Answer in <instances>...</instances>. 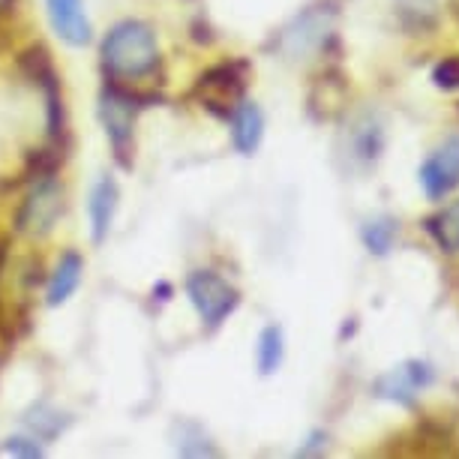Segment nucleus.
Instances as JSON below:
<instances>
[{
	"mask_svg": "<svg viewBox=\"0 0 459 459\" xmlns=\"http://www.w3.org/2000/svg\"><path fill=\"white\" fill-rule=\"evenodd\" d=\"M102 66L115 79H144L160 66V46L144 22H117L102 39Z\"/></svg>",
	"mask_w": 459,
	"mask_h": 459,
	"instance_id": "f257e3e1",
	"label": "nucleus"
},
{
	"mask_svg": "<svg viewBox=\"0 0 459 459\" xmlns=\"http://www.w3.org/2000/svg\"><path fill=\"white\" fill-rule=\"evenodd\" d=\"M186 294H189V300H193L198 318H202L207 327H220L240 303V294L235 285L225 282L222 276L213 271L189 273Z\"/></svg>",
	"mask_w": 459,
	"mask_h": 459,
	"instance_id": "f03ea898",
	"label": "nucleus"
},
{
	"mask_svg": "<svg viewBox=\"0 0 459 459\" xmlns=\"http://www.w3.org/2000/svg\"><path fill=\"white\" fill-rule=\"evenodd\" d=\"M135 111L138 100L133 93L120 91V88H106L100 97V117L102 126L108 133V142L115 147L117 160L129 162V151H133V126H135Z\"/></svg>",
	"mask_w": 459,
	"mask_h": 459,
	"instance_id": "7ed1b4c3",
	"label": "nucleus"
},
{
	"mask_svg": "<svg viewBox=\"0 0 459 459\" xmlns=\"http://www.w3.org/2000/svg\"><path fill=\"white\" fill-rule=\"evenodd\" d=\"M60 211H64V189L57 180L42 178L37 186H30V193L24 195L22 211H19V231L28 238H42L51 231V225L57 222Z\"/></svg>",
	"mask_w": 459,
	"mask_h": 459,
	"instance_id": "20e7f679",
	"label": "nucleus"
},
{
	"mask_svg": "<svg viewBox=\"0 0 459 459\" xmlns=\"http://www.w3.org/2000/svg\"><path fill=\"white\" fill-rule=\"evenodd\" d=\"M420 186L429 202H445L459 186V135L447 138L423 160L420 166Z\"/></svg>",
	"mask_w": 459,
	"mask_h": 459,
	"instance_id": "39448f33",
	"label": "nucleus"
},
{
	"mask_svg": "<svg viewBox=\"0 0 459 459\" xmlns=\"http://www.w3.org/2000/svg\"><path fill=\"white\" fill-rule=\"evenodd\" d=\"M436 381V369L429 367L427 360H405L400 367H394L391 372H385L376 381V396L381 400H391L400 405H414V396H418L423 387H429Z\"/></svg>",
	"mask_w": 459,
	"mask_h": 459,
	"instance_id": "423d86ee",
	"label": "nucleus"
},
{
	"mask_svg": "<svg viewBox=\"0 0 459 459\" xmlns=\"http://www.w3.org/2000/svg\"><path fill=\"white\" fill-rule=\"evenodd\" d=\"M198 93H202L204 106L216 111V115L229 117L244 100V66L240 64H222L202 75L198 82Z\"/></svg>",
	"mask_w": 459,
	"mask_h": 459,
	"instance_id": "0eeeda50",
	"label": "nucleus"
},
{
	"mask_svg": "<svg viewBox=\"0 0 459 459\" xmlns=\"http://www.w3.org/2000/svg\"><path fill=\"white\" fill-rule=\"evenodd\" d=\"M327 33H331V13H325V6H313L282 30L280 48L289 57H307L309 51L322 48Z\"/></svg>",
	"mask_w": 459,
	"mask_h": 459,
	"instance_id": "6e6552de",
	"label": "nucleus"
},
{
	"mask_svg": "<svg viewBox=\"0 0 459 459\" xmlns=\"http://www.w3.org/2000/svg\"><path fill=\"white\" fill-rule=\"evenodd\" d=\"M51 28L69 46H88L91 42V22L84 15L82 0H46Z\"/></svg>",
	"mask_w": 459,
	"mask_h": 459,
	"instance_id": "1a4fd4ad",
	"label": "nucleus"
},
{
	"mask_svg": "<svg viewBox=\"0 0 459 459\" xmlns=\"http://www.w3.org/2000/svg\"><path fill=\"white\" fill-rule=\"evenodd\" d=\"M231 138H235V147L244 157H253L262 144V135H264V115L255 102H247L240 100L238 108L231 111Z\"/></svg>",
	"mask_w": 459,
	"mask_h": 459,
	"instance_id": "9d476101",
	"label": "nucleus"
},
{
	"mask_svg": "<svg viewBox=\"0 0 459 459\" xmlns=\"http://www.w3.org/2000/svg\"><path fill=\"white\" fill-rule=\"evenodd\" d=\"M91 225H93V240H106L108 229H111V220H115V211H117V184L111 178H102L91 193Z\"/></svg>",
	"mask_w": 459,
	"mask_h": 459,
	"instance_id": "9b49d317",
	"label": "nucleus"
},
{
	"mask_svg": "<svg viewBox=\"0 0 459 459\" xmlns=\"http://www.w3.org/2000/svg\"><path fill=\"white\" fill-rule=\"evenodd\" d=\"M82 273H84V262H82L79 253H66L64 258H60L55 273H51V280H48V307H60V303H66L69 294L79 289Z\"/></svg>",
	"mask_w": 459,
	"mask_h": 459,
	"instance_id": "f8f14e48",
	"label": "nucleus"
},
{
	"mask_svg": "<svg viewBox=\"0 0 459 459\" xmlns=\"http://www.w3.org/2000/svg\"><path fill=\"white\" fill-rule=\"evenodd\" d=\"M427 231L445 253H459V198L427 216Z\"/></svg>",
	"mask_w": 459,
	"mask_h": 459,
	"instance_id": "ddd939ff",
	"label": "nucleus"
},
{
	"mask_svg": "<svg viewBox=\"0 0 459 459\" xmlns=\"http://www.w3.org/2000/svg\"><path fill=\"white\" fill-rule=\"evenodd\" d=\"M396 15L409 33H429L438 24V4L436 0H396Z\"/></svg>",
	"mask_w": 459,
	"mask_h": 459,
	"instance_id": "4468645a",
	"label": "nucleus"
},
{
	"mask_svg": "<svg viewBox=\"0 0 459 459\" xmlns=\"http://www.w3.org/2000/svg\"><path fill=\"white\" fill-rule=\"evenodd\" d=\"M381 147H385V133L372 115H363L351 129V151L360 162H376Z\"/></svg>",
	"mask_w": 459,
	"mask_h": 459,
	"instance_id": "2eb2a0df",
	"label": "nucleus"
},
{
	"mask_svg": "<svg viewBox=\"0 0 459 459\" xmlns=\"http://www.w3.org/2000/svg\"><path fill=\"white\" fill-rule=\"evenodd\" d=\"M282 358H285L282 327L267 325L264 331H262V336H258V351H255L258 372H262V376H273V372L282 367Z\"/></svg>",
	"mask_w": 459,
	"mask_h": 459,
	"instance_id": "dca6fc26",
	"label": "nucleus"
},
{
	"mask_svg": "<svg viewBox=\"0 0 459 459\" xmlns=\"http://www.w3.org/2000/svg\"><path fill=\"white\" fill-rule=\"evenodd\" d=\"M360 235H363V244H367L369 253L387 255L396 235H400V222L391 220V216H376V220H369L367 225H363Z\"/></svg>",
	"mask_w": 459,
	"mask_h": 459,
	"instance_id": "f3484780",
	"label": "nucleus"
},
{
	"mask_svg": "<svg viewBox=\"0 0 459 459\" xmlns=\"http://www.w3.org/2000/svg\"><path fill=\"white\" fill-rule=\"evenodd\" d=\"M24 423H28V427L33 429V436H37V438H55L57 432L66 427L64 414L55 411V409H48V405H39V409H33Z\"/></svg>",
	"mask_w": 459,
	"mask_h": 459,
	"instance_id": "a211bd4d",
	"label": "nucleus"
},
{
	"mask_svg": "<svg viewBox=\"0 0 459 459\" xmlns=\"http://www.w3.org/2000/svg\"><path fill=\"white\" fill-rule=\"evenodd\" d=\"M178 454L180 456H216V447L207 441L204 429H198L195 423H186V427H180Z\"/></svg>",
	"mask_w": 459,
	"mask_h": 459,
	"instance_id": "6ab92c4d",
	"label": "nucleus"
},
{
	"mask_svg": "<svg viewBox=\"0 0 459 459\" xmlns=\"http://www.w3.org/2000/svg\"><path fill=\"white\" fill-rule=\"evenodd\" d=\"M432 82H436V88L441 91H456L459 88V57H447L436 64L432 69Z\"/></svg>",
	"mask_w": 459,
	"mask_h": 459,
	"instance_id": "aec40b11",
	"label": "nucleus"
},
{
	"mask_svg": "<svg viewBox=\"0 0 459 459\" xmlns=\"http://www.w3.org/2000/svg\"><path fill=\"white\" fill-rule=\"evenodd\" d=\"M6 454H13V456H30V459H37L42 456V447L37 445V441H30V438H10L4 445Z\"/></svg>",
	"mask_w": 459,
	"mask_h": 459,
	"instance_id": "412c9836",
	"label": "nucleus"
},
{
	"mask_svg": "<svg viewBox=\"0 0 459 459\" xmlns=\"http://www.w3.org/2000/svg\"><path fill=\"white\" fill-rule=\"evenodd\" d=\"M325 447V436L322 432H316L313 438H309V445H303L300 450H298V456H309V454H318V450Z\"/></svg>",
	"mask_w": 459,
	"mask_h": 459,
	"instance_id": "4be33fe9",
	"label": "nucleus"
},
{
	"mask_svg": "<svg viewBox=\"0 0 459 459\" xmlns=\"http://www.w3.org/2000/svg\"><path fill=\"white\" fill-rule=\"evenodd\" d=\"M0 4H6V0H0Z\"/></svg>",
	"mask_w": 459,
	"mask_h": 459,
	"instance_id": "5701e85b",
	"label": "nucleus"
}]
</instances>
